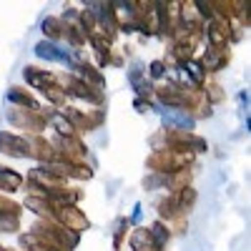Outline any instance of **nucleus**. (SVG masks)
Wrapping results in <instances>:
<instances>
[]
</instances>
